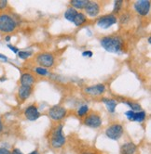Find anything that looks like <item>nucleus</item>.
<instances>
[{
	"instance_id": "nucleus-1",
	"label": "nucleus",
	"mask_w": 151,
	"mask_h": 154,
	"mask_svg": "<svg viewBox=\"0 0 151 154\" xmlns=\"http://www.w3.org/2000/svg\"><path fill=\"white\" fill-rule=\"evenodd\" d=\"M101 46L108 52L118 53L123 47V40L117 35L105 36L101 40Z\"/></svg>"
},
{
	"instance_id": "nucleus-34",
	"label": "nucleus",
	"mask_w": 151,
	"mask_h": 154,
	"mask_svg": "<svg viewBox=\"0 0 151 154\" xmlns=\"http://www.w3.org/2000/svg\"><path fill=\"white\" fill-rule=\"evenodd\" d=\"M6 40H7V41H9V40H10V36H8H8L6 37Z\"/></svg>"
},
{
	"instance_id": "nucleus-27",
	"label": "nucleus",
	"mask_w": 151,
	"mask_h": 154,
	"mask_svg": "<svg viewBox=\"0 0 151 154\" xmlns=\"http://www.w3.org/2000/svg\"><path fill=\"white\" fill-rule=\"evenodd\" d=\"M0 154H11V152L5 148H0Z\"/></svg>"
},
{
	"instance_id": "nucleus-2",
	"label": "nucleus",
	"mask_w": 151,
	"mask_h": 154,
	"mask_svg": "<svg viewBox=\"0 0 151 154\" xmlns=\"http://www.w3.org/2000/svg\"><path fill=\"white\" fill-rule=\"evenodd\" d=\"M66 138L63 133V125H59L52 131L50 136V145L54 149H60L66 144Z\"/></svg>"
},
{
	"instance_id": "nucleus-6",
	"label": "nucleus",
	"mask_w": 151,
	"mask_h": 154,
	"mask_svg": "<svg viewBox=\"0 0 151 154\" xmlns=\"http://www.w3.org/2000/svg\"><path fill=\"white\" fill-rule=\"evenodd\" d=\"M66 115V109L60 105H54L49 109V116L54 121H60Z\"/></svg>"
},
{
	"instance_id": "nucleus-31",
	"label": "nucleus",
	"mask_w": 151,
	"mask_h": 154,
	"mask_svg": "<svg viewBox=\"0 0 151 154\" xmlns=\"http://www.w3.org/2000/svg\"><path fill=\"white\" fill-rule=\"evenodd\" d=\"M2 130H3V125L1 122V119H0V132H2Z\"/></svg>"
},
{
	"instance_id": "nucleus-17",
	"label": "nucleus",
	"mask_w": 151,
	"mask_h": 154,
	"mask_svg": "<svg viewBox=\"0 0 151 154\" xmlns=\"http://www.w3.org/2000/svg\"><path fill=\"white\" fill-rule=\"evenodd\" d=\"M102 101L105 104V106H106L107 109L109 111V112H111V113L115 112V109H116V107L117 104L114 100H111V98H103Z\"/></svg>"
},
{
	"instance_id": "nucleus-32",
	"label": "nucleus",
	"mask_w": 151,
	"mask_h": 154,
	"mask_svg": "<svg viewBox=\"0 0 151 154\" xmlns=\"http://www.w3.org/2000/svg\"><path fill=\"white\" fill-rule=\"evenodd\" d=\"M0 58L3 59V60H7V57H6V56H4V55H1V54H0Z\"/></svg>"
},
{
	"instance_id": "nucleus-19",
	"label": "nucleus",
	"mask_w": 151,
	"mask_h": 154,
	"mask_svg": "<svg viewBox=\"0 0 151 154\" xmlns=\"http://www.w3.org/2000/svg\"><path fill=\"white\" fill-rule=\"evenodd\" d=\"M77 14H78L77 9H75L74 8L71 7V8H68L66 9V13H64V18H66L67 20L72 21V23H73V20H74V19H75V17Z\"/></svg>"
},
{
	"instance_id": "nucleus-28",
	"label": "nucleus",
	"mask_w": 151,
	"mask_h": 154,
	"mask_svg": "<svg viewBox=\"0 0 151 154\" xmlns=\"http://www.w3.org/2000/svg\"><path fill=\"white\" fill-rule=\"evenodd\" d=\"M8 48H9V49H11L14 53H18V52H19V49H18L17 48H14V47H13V46H11V45H8Z\"/></svg>"
},
{
	"instance_id": "nucleus-11",
	"label": "nucleus",
	"mask_w": 151,
	"mask_h": 154,
	"mask_svg": "<svg viewBox=\"0 0 151 154\" xmlns=\"http://www.w3.org/2000/svg\"><path fill=\"white\" fill-rule=\"evenodd\" d=\"M126 116L128 119L132 121V122H138V123H142L146 119V112L144 111H140V112H133V111H129L126 113Z\"/></svg>"
},
{
	"instance_id": "nucleus-26",
	"label": "nucleus",
	"mask_w": 151,
	"mask_h": 154,
	"mask_svg": "<svg viewBox=\"0 0 151 154\" xmlns=\"http://www.w3.org/2000/svg\"><path fill=\"white\" fill-rule=\"evenodd\" d=\"M8 5V1H6V0H0V10L4 9Z\"/></svg>"
},
{
	"instance_id": "nucleus-4",
	"label": "nucleus",
	"mask_w": 151,
	"mask_h": 154,
	"mask_svg": "<svg viewBox=\"0 0 151 154\" xmlns=\"http://www.w3.org/2000/svg\"><path fill=\"white\" fill-rule=\"evenodd\" d=\"M123 127L120 124H114L107 127L105 130L106 137L112 140H118L123 135Z\"/></svg>"
},
{
	"instance_id": "nucleus-35",
	"label": "nucleus",
	"mask_w": 151,
	"mask_h": 154,
	"mask_svg": "<svg viewBox=\"0 0 151 154\" xmlns=\"http://www.w3.org/2000/svg\"><path fill=\"white\" fill-rule=\"evenodd\" d=\"M83 154H94V153H92V152H84Z\"/></svg>"
},
{
	"instance_id": "nucleus-20",
	"label": "nucleus",
	"mask_w": 151,
	"mask_h": 154,
	"mask_svg": "<svg viewBox=\"0 0 151 154\" xmlns=\"http://www.w3.org/2000/svg\"><path fill=\"white\" fill-rule=\"evenodd\" d=\"M88 1L87 0H72L70 2L72 8H74L75 9H82L86 7Z\"/></svg>"
},
{
	"instance_id": "nucleus-12",
	"label": "nucleus",
	"mask_w": 151,
	"mask_h": 154,
	"mask_svg": "<svg viewBox=\"0 0 151 154\" xmlns=\"http://www.w3.org/2000/svg\"><path fill=\"white\" fill-rule=\"evenodd\" d=\"M24 115L29 121H36L40 117V113L35 105L28 106L24 111Z\"/></svg>"
},
{
	"instance_id": "nucleus-30",
	"label": "nucleus",
	"mask_w": 151,
	"mask_h": 154,
	"mask_svg": "<svg viewBox=\"0 0 151 154\" xmlns=\"http://www.w3.org/2000/svg\"><path fill=\"white\" fill-rule=\"evenodd\" d=\"M11 154H24L23 152H21L19 149H14L11 152Z\"/></svg>"
},
{
	"instance_id": "nucleus-33",
	"label": "nucleus",
	"mask_w": 151,
	"mask_h": 154,
	"mask_svg": "<svg viewBox=\"0 0 151 154\" xmlns=\"http://www.w3.org/2000/svg\"><path fill=\"white\" fill-rule=\"evenodd\" d=\"M29 154H39L37 150H35V151H32L31 153H29Z\"/></svg>"
},
{
	"instance_id": "nucleus-29",
	"label": "nucleus",
	"mask_w": 151,
	"mask_h": 154,
	"mask_svg": "<svg viewBox=\"0 0 151 154\" xmlns=\"http://www.w3.org/2000/svg\"><path fill=\"white\" fill-rule=\"evenodd\" d=\"M82 55H83V56H88V57H92V51H84Z\"/></svg>"
},
{
	"instance_id": "nucleus-23",
	"label": "nucleus",
	"mask_w": 151,
	"mask_h": 154,
	"mask_svg": "<svg viewBox=\"0 0 151 154\" xmlns=\"http://www.w3.org/2000/svg\"><path fill=\"white\" fill-rule=\"evenodd\" d=\"M36 72L38 74V75H41V76H47L49 74V72L46 68H42V67H37L35 69Z\"/></svg>"
},
{
	"instance_id": "nucleus-24",
	"label": "nucleus",
	"mask_w": 151,
	"mask_h": 154,
	"mask_svg": "<svg viewBox=\"0 0 151 154\" xmlns=\"http://www.w3.org/2000/svg\"><path fill=\"white\" fill-rule=\"evenodd\" d=\"M122 5H123V1H121V0H117V1L115 2V6H114V9L113 11L114 13H117L118 11L120 10V8H122Z\"/></svg>"
},
{
	"instance_id": "nucleus-9",
	"label": "nucleus",
	"mask_w": 151,
	"mask_h": 154,
	"mask_svg": "<svg viewBox=\"0 0 151 154\" xmlns=\"http://www.w3.org/2000/svg\"><path fill=\"white\" fill-rule=\"evenodd\" d=\"M134 8L141 16H146L150 10V2L148 0H140L134 4Z\"/></svg>"
},
{
	"instance_id": "nucleus-14",
	"label": "nucleus",
	"mask_w": 151,
	"mask_h": 154,
	"mask_svg": "<svg viewBox=\"0 0 151 154\" xmlns=\"http://www.w3.org/2000/svg\"><path fill=\"white\" fill-rule=\"evenodd\" d=\"M137 147L133 142H127L120 147L121 154H135Z\"/></svg>"
},
{
	"instance_id": "nucleus-7",
	"label": "nucleus",
	"mask_w": 151,
	"mask_h": 154,
	"mask_svg": "<svg viewBox=\"0 0 151 154\" xmlns=\"http://www.w3.org/2000/svg\"><path fill=\"white\" fill-rule=\"evenodd\" d=\"M84 125L91 128H98L102 125V118L97 113H92L84 119Z\"/></svg>"
},
{
	"instance_id": "nucleus-22",
	"label": "nucleus",
	"mask_w": 151,
	"mask_h": 154,
	"mask_svg": "<svg viewBox=\"0 0 151 154\" xmlns=\"http://www.w3.org/2000/svg\"><path fill=\"white\" fill-rule=\"evenodd\" d=\"M89 112V107L87 105H82L79 109V111H78V115L82 117L84 115L87 114V112Z\"/></svg>"
},
{
	"instance_id": "nucleus-15",
	"label": "nucleus",
	"mask_w": 151,
	"mask_h": 154,
	"mask_svg": "<svg viewBox=\"0 0 151 154\" xmlns=\"http://www.w3.org/2000/svg\"><path fill=\"white\" fill-rule=\"evenodd\" d=\"M35 83V78L31 73L25 72L23 73L21 76V85L25 86H32Z\"/></svg>"
},
{
	"instance_id": "nucleus-21",
	"label": "nucleus",
	"mask_w": 151,
	"mask_h": 154,
	"mask_svg": "<svg viewBox=\"0 0 151 154\" xmlns=\"http://www.w3.org/2000/svg\"><path fill=\"white\" fill-rule=\"evenodd\" d=\"M125 103L132 109L131 111H133V112H140L141 111V106H140V104H138V103L131 102V101H126Z\"/></svg>"
},
{
	"instance_id": "nucleus-25",
	"label": "nucleus",
	"mask_w": 151,
	"mask_h": 154,
	"mask_svg": "<svg viewBox=\"0 0 151 154\" xmlns=\"http://www.w3.org/2000/svg\"><path fill=\"white\" fill-rule=\"evenodd\" d=\"M32 55V52H28V51H19L18 52V56L21 58V59H27L29 58Z\"/></svg>"
},
{
	"instance_id": "nucleus-5",
	"label": "nucleus",
	"mask_w": 151,
	"mask_h": 154,
	"mask_svg": "<svg viewBox=\"0 0 151 154\" xmlns=\"http://www.w3.org/2000/svg\"><path fill=\"white\" fill-rule=\"evenodd\" d=\"M54 56L50 53H40L37 57V62L42 68H50L54 64Z\"/></svg>"
},
{
	"instance_id": "nucleus-10",
	"label": "nucleus",
	"mask_w": 151,
	"mask_h": 154,
	"mask_svg": "<svg viewBox=\"0 0 151 154\" xmlns=\"http://www.w3.org/2000/svg\"><path fill=\"white\" fill-rule=\"evenodd\" d=\"M84 9H85L86 13H87L90 17H96L100 12V6L97 2L88 1Z\"/></svg>"
},
{
	"instance_id": "nucleus-3",
	"label": "nucleus",
	"mask_w": 151,
	"mask_h": 154,
	"mask_svg": "<svg viewBox=\"0 0 151 154\" xmlns=\"http://www.w3.org/2000/svg\"><path fill=\"white\" fill-rule=\"evenodd\" d=\"M17 26L15 20L8 14H0V32L9 34L12 32Z\"/></svg>"
},
{
	"instance_id": "nucleus-18",
	"label": "nucleus",
	"mask_w": 151,
	"mask_h": 154,
	"mask_svg": "<svg viewBox=\"0 0 151 154\" xmlns=\"http://www.w3.org/2000/svg\"><path fill=\"white\" fill-rule=\"evenodd\" d=\"M86 20H87L86 16L81 12H78V14L76 15V17L73 20V23L76 26H81L82 24H84L86 23Z\"/></svg>"
},
{
	"instance_id": "nucleus-8",
	"label": "nucleus",
	"mask_w": 151,
	"mask_h": 154,
	"mask_svg": "<svg viewBox=\"0 0 151 154\" xmlns=\"http://www.w3.org/2000/svg\"><path fill=\"white\" fill-rule=\"evenodd\" d=\"M115 23H117V18L113 14L102 16L101 18H99L98 20H97V25L101 28H104V29L109 28L112 25H114Z\"/></svg>"
},
{
	"instance_id": "nucleus-16",
	"label": "nucleus",
	"mask_w": 151,
	"mask_h": 154,
	"mask_svg": "<svg viewBox=\"0 0 151 154\" xmlns=\"http://www.w3.org/2000/svg\"><path fill=\"white\" fill-rule=\"evenodd\" d=\"M31 93H32V86H25V85H21L18 91L19 97L21 100H27L30 97Z\"/></svg>"
},
{
	"instance_id": "nucleus-13",
	"label": "nucleus",
	"mask_w": 151,
	"mask_h": 154,
	"mask_svg": "<svg viewBox=\"0 0 151 154\" xmlns=\"http://www.w3.org/2000/svg\"><path fill=\"white\" fill-rule=\"evenodd\" d=\"M105 91V86L102 84L99 85H92V86H88L85 88V92L90 95H102L104 92Z\"/></svg>"
}]
</instances>
